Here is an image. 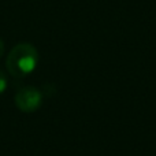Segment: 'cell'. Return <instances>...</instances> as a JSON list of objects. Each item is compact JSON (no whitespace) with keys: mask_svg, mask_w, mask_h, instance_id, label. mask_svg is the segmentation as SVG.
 Returning a JSON list of instances; mask_svg holds the SVG:
<instances>
[{"mask_svg":"<svg viewBox=\"0 0 156 156\" xmlns=\"http://www.w3.org/2000/svg\"><path fill=\"white\" fill-rule=\"evenodd\" d=\"M43 93L34 86H25L15 94V105L23 112H33L41 105Z\"/></svg>","mask_w":156,"mask_h":156,"instance_id":"2","label":"cell"},{"mask_svg":"<svg viewBox=\"0 0 156 156\" xmlns=\"http://www.w3.org/2000/svg\"><path fill=\"white\" fill-rule=\"evenodd\" d=\"M38 54L34 45L29 43H21L10 51L7 56L8 73L15 78H23L30 74L37 66Z\"/></svg>","mask_w":156,"mask_h":156,"instance_id":"1","label":"cell"},{"mask_svg":"<svg viewBox=\"0 0 156 156\" xmlns=\"http://www.w3.org/2000/svg\"><path fill=\"white\" fill-rule=\"evenodd\" d=\"M5 88H7V78L3 71H0V94L5 90Z\"/></svg>","mask_w":156,"mask_h":156,"instance_id":"3","label":"cell"},{"mask_svg":"<svg viewBox=\"0 0 156 156\" xmlns=\"http://www.w3.org/2000/svg\"><path fill=\"white\" fill-rule=\"evenodd\" d=\"M3 52H4V43H3V40L0 38V58H2Z\"/></svg>","mask_w":156,"mask_h":156,"instance_id":"4","label":"cell"}]
</instances>
